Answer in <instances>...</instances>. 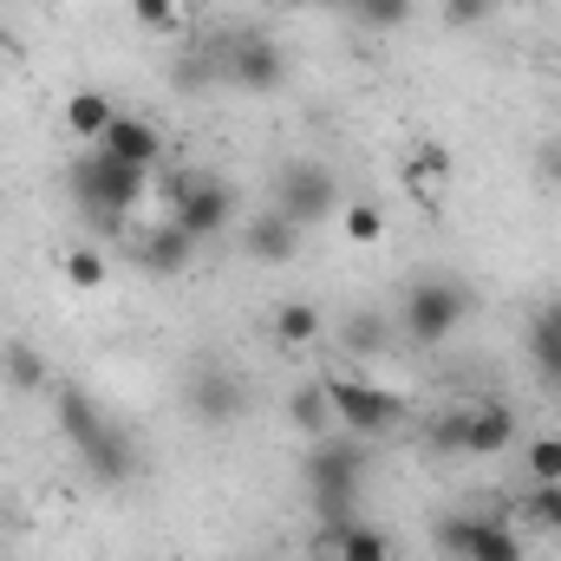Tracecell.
<instances>
[{
    "label": "cell",
    "instance_id": "15",
    "mask_svg": "<svg viewBox=\"0 0 561 561\" xmlns=\"http://www.w3.org/2000/svg\"><path fill=\"white\" fill-rule=\"evenodd\" d=\"M138 262L150 268V275H163V280H176L190 262H196V242L176 229V222H157V229H144V242H138Z\"/></svg>",
    "mask_w": 561,
    "mask_h": 561
},
{
    "label": "cell",
    "instance_id": "12",
    "mask_svg": "<svg viewBox=\"0 0 561 561\" xmlns=\"http://www.w3.org/2000/svg\"><path fill=\"white\" fill-rule=\"evenodd\" d=\"M99 150H112V157H125V163H138V170H157L163 163V131L138 118V112H118L112 118V131L99 138Z\"/></svg>",
    "mask_w": 561,
    "mask_h": 561
},
{
    "label": "cell",
    "instance_id": "33",
    "mask_svg": "<svg viewBox=\"0 0 561 561\" xmlns=\"http://www.w3.org/2000/svg\"><path fill=\"white\" fill-rule=\"evenodd\" d=\"M131 20L144 33H176V0H131Z\"/></svg>",
    "mask_w": 561,
    "mask_h": 561
},
{
    "label": "cell",
    "instance_id": "1",
    "mask_svg": "<svg viewBox=\"0 0 561 561\" xmlns=\"http://www.w3.org/2000/svg\"><path fill=\"white\" fill-rule=\"evenodd\" d=\"M53 419H59V431H66V444L79 450V463L92 470V483L125 490V483L144 470L138 437H131L125 424H118L105 405H99V399H92V386L59 379V386H53Z\"/></svg>",
    "mask_w": 561,
    "mask_h": 561
},
{
    "label": "cell",
    "instance_id": "14",
    "mask_svg": "<svg viewBox=\"0 0 561 561\" xmlns=\"http://www.w3.org/2000/svg\"><path fill=\"white\" fill-rule=\"evenodd\" d=\"M516 405L510 399H483V405H470V444H463V457H496V450H510L516 444Z\"/></svg>",
    "mask_w": 561,
    "mask_h": 561
},
{
    "label": "cell",
    "instance_id": "29",
    "mask_svg": "<svg viewBox=\"0 0 561 561\" xmlns=\"http://www.w3.org/2000/svg\"><path fill=\"white\" fill-rule=\"evenodd\" d=\"M523 510H529V523H542L549 536H561V483H536L523 496Z\"/></svg>",
    "mask_w": 561,
    "mask_h": 561
},
{
    "label": "cell",
    "instance_id": "3",
    "mask_svg": "<svg viewBox=\"0 0 561 561\" xmlns=\"http://www.w3.org/2000/svg\"><path fill=\"white\" fill-rule=\"evenodd\" d=\"M463 320H470V280H457L450 268L412 275L405 307H399V333H405L412 346H444Z\"/></svg>",
    "mask_w": 561,
    "mask_h": 561
},
{
    "label": "cell",
    "instance_id": "36",
    "mask_svg": "<svg viewBox=\"0 0 561 561\" xmlns=\"http://www.w3.org/2000/svg\"><path fill=\"white\" fill-rule=\"evenodd\" d=\"M490 7H496V13H503V7H510V0H490Z\"/></svg>",
    "mask_w": 561,
    "mask_h": 561
},
{
    "label": "cell",
    "instance_id": "6",
    "mask_svg": "<svg viewBox=\"0 0 561 561\" xmlns=\"http://www.w3.org/2000/svg\"><path fill=\"white\" fill-rule=\"evenodd\" d=\"M268 209H280L294 229H320L340 209V170L320 157H287L268 183Z\"/></svg>",
    "mask_w": 561,
    "mask_h": 561
},
{
    "label": "cell",
    "instance_id": "5",
    "mask_svg": "<svg viewBox=\"0 0 561 561\" xmlns=\"http://www.w3.org/2000/svg\"><path fill=\"white\" fill-rule=\"evenodd\" d=\"M66 183H72V196H79L99 222H125L144 203V190H150V170L112 157V150H92V157H79V163L66 170Z\"/></svg>",
    "mask_w": 561,
    "mask_h": 561
},
{
    "label": "cell",
    "instance_id": "7",
    "mask_svg": "<svg viewBox=\"0 0 561 561\" xmlns=\"http://www.w3.org/2000/svg\"><path fill=\"white\" fill-rule=\"evenodd\" d=\"M183 405H190V419H196V424L229 431V424L249 419L255 392H249V373H236L229 359H196V366H190V379H183Z\"/></svg>",
    "mask_w": 561,
    "mask_h": 561
},
{
    "label": "cell",
    "instance_id": "24",
    "mask_svg": "<svg viewBox=\"0 0 561 561\" xmlns=\"http://www.w3.org/2000/svg\"><path fill=\"white\" fill-rule=\"evenodd\" d=\"M170 85H176L183 99H196V92H209V85H222V79H216V59H209V53H176V59H170Z\"/></svg>",
    "mask_w": 561,
    "mask_h": 561
},
{
    "label": "cell",
    "instance_id": "21",
    "mask_svg": "<svg viewBox=\"0 0 561 561\" xmlns=\"http://www.w3.org/2000/svg\"><path fill=\"white\" fill-rule=\"evenodd\" d=\"M470 561H523V542H516V529H510V523H496V516H477Z\"/></svg>",
    "mask_w": 561,
    "mask_h": 561
},
{
    "label": "cell",
    "instance_id": "19",
    "mask_svg": "<svg viewBox=\"0 0 561 561\" xmlns=\"http://www.w3.org/2000/svg\"><path fill=\"white\" fill-rule=\"evenodd\" d=\"M112 118H118V105H112L105 92H92V85L66 99V125H72V138H92V144H99L105 131H112Z\"/></svg>",
    "mask_w": 561,
    "mask_h": 561
},
{
    "label": "cell",
    "instance_id": "35",
    "mask_svg": "<svg viewBox=\"0 0 561 561\" xmlns=\"http://www.w3.org/2000/svg\"><path fill=\"white\" fill-rule=\"evenodd\" d=\"M307 7H327V13H346L353 0H307Z\"/></svg>",
    "mask_w": 561,
    "mask_h": 561
},
{
    "label": "cell",
    "instance_id": "9",
    "mask_svg": "<svg viewBox=\"0 0 561 561\" xmlns=\"http://www.w3.org/2000/svg\"><path fill=\"white\" fill-rule=\"evenodd\" d=\"M170 222H176V229H183V236L203 249V242L229 236V222H236V190H229L222 176H203V183H196V196L170 209Z\"/></svg>",
    "mask_w": 561,
    "mask_h": 561
},
{
    "label": "cell",
    "instance_id": "32",
    "mask_svg": "<svg viewBox=\"0 0 561 561\" xmlns=\"http://www.w3.org/2000/svg\"><path fill=\"white\" fill-rule=\"evenodd\" d=\"M490 13H496L490 0H444V13H437V20H444L450 33H470V26H483Z\"/></svg>",
    "mask_w": 561,
    "mask_h": 561
},
{
    "label": "cell",
    "instance_id": "11",
    "mask_svg": "<svg viewBox=\"0 0 561 561\" xmlns=\"http://www.w3.org/2000/svg\"><path fill=\"white\" fill-rule=\"evenodd\" d=\"M300 236H307V229H294L280 209H262V216L242 222V249H249V262H262V268H287V262L300 255Z\"/></svg>",
    "mask_w": 561,
    "mask_h": 561
},
{
    "label": "cell",
    "instance_id": "8",
    "mask_svg": "<svg viewBox=\"0 0 561 561\" xmlns=\"http://www.w3.org/2000/svg\"><path fill=\"white\" fill-rule=\"evenodd\" d=\"M320 386H327V399H333V424H340V431H353V437H379V431H392V424H399V399H392L386 386H373V379L327 373Z\"/></svg>",
    "mask_w": 561,
    "mask_h": 561
},
{
    "label": "cell",
    "instance_id": "17",
    "mask_svg": "<svg viewBox=\"0 0 561 561\" xmlns=\"http://www.w3.org/2000/svg\"><path fill=\"white\" fill-rule=\"evenodd\" d=\"M268 333H275V346H313L320 333H327V313L313 307V300H280L275 313H268Z\"/></svg>",
    "mask_w": 561,
    "mask_h": 561
},
{
    "label": "cell",
    "instance_id": "4",
    "mask_svg": "<svg viewBox=\"0 0 561 561\" xmlns=\"http://www.w3.org/2000/svg\"><path fill=\"white\" fill-rule=\"evenodd\" d=\"M209 59H216V79L229 92H249V99H275L280 85H287V72H294L287 46L268 39V33H255V26H236L229 39H216Z\"/></svg>",
    "mask_w": 561,
    "mask_h": 561
},
{
    "label": "cell",
    "instance_id": "10",
    "mask_svg": "<svg viewBox=\"0 0 561 561\" xmlns=\"http://www.w3.org/2000/svg\"><path fill=\"white\" fill-rule=\"evenodd\" d=\"M0 386L20 392V399H39V392H53L59 379H53V359H46L26 333H7V340H0Z\"/></svg>",
    "mask_w": 561,
    "mask_h": 561
},
{
    "label": "cell",
    "instance_id": "26",
    "mask_svg": "<svg viewBox=\"0 0 561 561\" xmlns=\"http://www.w3.org/2000/svg\"><path fill=\"white\" fill-rule=\"evenodd\" d=\"M209 170H196V163H163V176H150V190L163 196V209H176V203H190L196 196V183H203Z\"/></svg>",
    "mask_w": 561,
    "mask_h": 561
},
{
    "label": "cell",
    "instance_id": "2",
    "mask_svg": "<svg viewBox=\"0 0 561 561\" xmlns=\"http://www.w3.org/2000/svg\"><path fill=\"white\" fill-rule=\"evenodd\" d=\"M366 470H373V450L366 437L353 431H327L313 437L300 477H307V503H313V523H333V516H353L359 490H366Z\"/></svg>",
    "mask_w": 561,
    "mask_h": 561
},
{
    "label": "cell",
    "instance_id": "30",
    "mask_svg": "<svg viewBox=\"0 0 561 561\" xmlns=\"http://www.w3.org/2000/svg\"><path fill=\"white\" fill-rule=\"evenodd\" d=\"M59 268H66L72 287H105V255H99V249H66Z\"/></svg>",
    "mask_w": 561,
    "mask_h": 561
},
{
    "label": "cell",
    "instance_id": "27",
    "mask_svg": "<svg viewBox=\"0 0 561 561\" xmlns=\"http://www.w3.org/2000/svg\"><path fill=\"white\" fill-rule=\"evenodd\" d=\"M333 561H392V536H386V529H373V523H359Z\"/></svg>",
    "mask_w": 561,
    "mask_h": 561
},
{
    "label": "cell",
    "instance_id": "18",
    "mask_svg": "<svg viewBox=\"0 0 561 561\" xmlns=\"http://www.w3.org/2000/svg\"><path fill=\"white\" fill-rule=\"evenodd\" d=\"M287 424H294L300 437H327V431H333V399H327L320 379H307V386L287 392Z\"/></svg>",
    "mask_w": 561,
    "mask_h": 561
},
{
    "label": "cell",
    "instance_id": "34",
    "mask_svg": "<svg viewBox=\"0 0 561 561\" xmlns=\"http://www.w3.org/2000/svg\"><path fill=\"white\" fill-rule=\"evenodd\" d=\"M536 183L561 196V131H556V138H542V144H536Z\"/></svg>",
    "mask_w": 561,
    "mask_h": 561
},
{
    "label": "cell",
    "instance_id": "23",
    "mask_svg": "<svg viewBox=\"0 0 561 561\" xmlns=\"http://www.w3.org/2000/svg\"><path fill=\"white\" fill-rule=\"evenodd\" d=\"M470 536H477V516L470 510H450V516L431 523V542H437L444 561H470Z\"/></svg>",
    "mask_w": 561,
    "mask_h": 561
},
{
    "label": "cell",
    "instance_id": "20",
    "mask_svg": "<svg viewBox=\"0 0 561 561\" xmlns=\"http://www.w3.org/2000/svg\"><path fill=\"white\" fill-rule=\"evenodd\" d=\"M463 444H470V405H450V412H437L424 424V450L431 457H463Z\"/></svg>",
    "mask_w": 561,
    "mask_h": 561
},
{
    "label": "cell",
    "instance_id": "22",
    "mask_svg": "<svg viewBox=\"0 0 561 561\" xmlns=\"http://www.w3.org/2000/svg\"><path fill=\"white\" fill-rule=\"evenodd\" d=\"M444 176H450V150H444L437 138H419V144H412V157H405V183L424 196V190H431V183H444Z\"/></svg>",
    "mask_w": 561,
    "mask_h": 561
},
{
    "label": "cell",
    "instance_id": "28",
    "mask_svg": "<svg viewBox=\"0 0 561 561\" xmlns=\"http://www.w3.org/2000/svg\"><path fill=\"white\" fill-rule=\"evenodd\" d=\"M529 477H536V483H561V437L556 431L529 437Z\"/></svg>",
    "mask_w": 561,
    "mask_h": 561
},
{
    "label": "cell",
    "instance_id": "31",
    "mask_svg": "<svg viewBox=\"0 0 561 561\" xmlns=\"http://www.w3.org/2000/svg\"><path fill=\"white\" fill-rule=\"evenodd\" d=\"M340 222H346V242H379V236H386V216H379L373 203H346Z\"/></svg>",
    "mask_w": 561,
    "mask_h": 561
},
{
    "label": "cell",
    "instance_id": "25",
    "mask_svg": "<svg viewBox=\"0 0 561 561\" xmlns=\"http://www.w3.org/2000/svg\"><path fill=\"white\" fill-rule=\"evenodd\" d=\"M359 26H373V33H399V26H412V0H353L346 7Z\"/></svg>",
    "mask_w": 561,
    "mask_h": 561
},
{
    "label": "cell",
    "instance_id": "13",
    "mask_svg": "<svg viewBox=\"0 0 561 561\" xmlns=\"http://www.w3.org/2000/svg\"><path fill=\"white\" fill-rule=\"evenodd\" d=\"M523 346H529V366L542 373V386H556V392H561V294H556V300H542V307L529 313Z\"/></svg>",
    "mask_w": 561,
    "mask_h": 561
},
{
    "label": "cell",
    "instance_id": "16",
    "mask_svg": "<svg viewBox=\"0 0 561 561\" xmlns=\"http://www.w3.org/2000/svg\"><path fill=\"white\" fill-rule=\"evenodd\" d=\"M340 346H346L353 359H386V353H392V320H386L379 307H359V313L340 320Z\"/></svg>",
    "mask_w": 561,
    "mask_h": 561
}]
</instances>
